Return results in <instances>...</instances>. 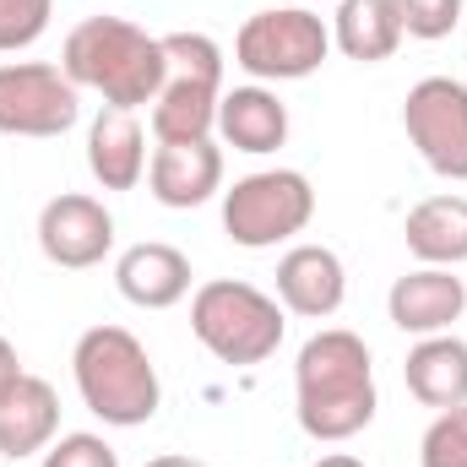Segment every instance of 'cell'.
<instances>
[{
  "label": "cell",
  "instance_id": "1",
  "mask_svg": "<svg viewBox=\"0 0 467 467\" xmlns=\"http://www.w3.org/2000/svg\"><path fill=\"white\" fill-rule=\"evenodd\" d=\"M375 408H380V391H375V364H369L364 337L348 327L316 332L294 364L299 430L321 446H343L375 424Z\"/></svg>",
  "mask_w": 467,
  "mask_h": 467
},
{
  "label": "cell",
  "instance_id": "2",
  "mask_svg": "<svg viewBox=\"0 0 467 467\" xmlns=\"http://www.w3.org/2000/svg\"><path fill=\"white\" fill-rule=\"evenodd\" d=\"M60 71L77 88H93L109 109H141L163 88V38L125 16H88L66 33Z\"/></svg>",
  "mask_w": 467,
  "mask_h": 467
},
{
  "label": "cell",
  "instance_id": "3",
  "mask_svg": "<svg viewBox=\"0 0 467 467\" xmlns=\"http://www.w3.org/2000/svg\"><path fill=\"white\" fill-rule=\"evenodd\" d=\"M71 375H77L88 413H99L115 430H136L163 408L152 353L125 327H88L71 348Z\"/></svg>",
  "mask_w": 467,
  "mask_h": 467
},
{
  "label": "cell",
  "instance_id": "4",
  "mask_svg": "<svg viewBox=\"0 0 467 467\" xmlns=\"http://www.w3.org/2000/svg\"><path fill=\"white\" fill-rule=\"evenodd\" d=\"M191 332L218 364L250 369L283 348V305L244 277H213L191 294Z\"/></svg>",
  "mask_w": 467,
  "mask_h": 467
},
{
  "label": "cell",
  "instance_id": "5",
  "mask_svg": "<svg viewBox=\"0 0 467 467\" xmlns=\"http://www.w3.org/2000/svg\"><path fill=\"white\" fill-rule=\"evenodd\" d=\"M223 104V49L207 33H163V88L152 99L158 141H202L218 130Z\"/></svg>",
  "mask_w": 467,
  "mask_h": 467
},
{
  "label": "cell",
  "instance_id": "6",
  "mask_svg": "<svg viewBox=\"0 0 467 467\" xmlns=\"http://www.w3.org/2000/svg\"><path fill=\"white\" fill-rule=\"evenodd\" d=\"M332 27L310 5H266L234 33V66L255 82H305L327 66Z\"/></svg>",
  "mask_w": 467,
  "mask_h": 467
},
{
  "label": "cell",
  "instance_id": "7",
  "mask_svg": "<svg viewBox=\"0 0 467 467\" xmlns=\"http://www.w3.org/2000/svg\"><path fill=\"white\" fill-rule=\"evenodd\" d=\"M316 191L299 169H255L223 191V229L239 250H272L310 229Z\"/></svg>",
  "mask_w": 467,
  "mask_h": 467
},
{
  "label": "cell",
  "instance_id": "8",
  "mask_svg": "<svg viewBox=\"0 0 467 467\" xmlns=\"http://www.w3.org/2000/svg\"><path fill=\"white\" fill-rule=\"evenodd\" d=\"M77 115H82V99L60 66H44V60L0 66V136L49 141V136H66Z\"/></svg>",
  "mask_w": 467,
  "mask_h": 467
},
{
  "label": "cell",
  "instance_id": "9",
  "mask_svg": "<svg viewBox=\"0 0 467 467\" xmlns=\"http://www.w3.org/2000/svg\"><path fill=\"white\" fill-rule=\"evenodd\" d=\"M402 130L441 180H467V82L424 77L408 88Z\"/></svg>",
  "mask_w": 467,
  "mask_h": 467
},
{
  "label": "cell",
  "instance_id": "10",
  "mask_svg": "<svg viewBox=\"0 0 467 467\" xmlns=\"http://www.w3.org/2000/svg\"><path fill=\"white\" fill-rule=\"evenodd\" d=\"M38 250L66 272H88L115 250V213L99 196L66 191L38 213Z\"/></svg>",
  "mask_w": 467,
  "mask_h": 467
},
{
  "label": "cell",
  "instance_id": "11",
  "mask_svg": "<svg viewBox=\"0 0 467 467\" xmlns=\"http://www.w3.org/2000/svg\"><path fill=\"white\" fill-rule=\"evenodd\" d=\"M147 191L158 207L191 213L223 191V147L213 136L202 141H158L147 158Z\"/></svg>",
  "mask_w": 467,
  "mask_h": 467
},
{
  "label": "cell",
  "instance_id": "12",
  "mask_svg": "<svg viewBox=\"0 0 467 467\" xmlns=\"http://www.w3.org/2000/svg\"><path fill=\"white\" fill-rule=\"evenodd\" d=\"M462 310H467V283L451 266H413L386 294V316L408 337L451 332V321H462Z\"/></svg>",
  "mask_w": 467,
  "mask_h": 467
},
{
  "label": "cell",
  "instance_id": "13",
  "mask_svg": "<svg viewBox=\"0 0 467 467\" xmlns=\"http://www.w3.org/2000/svg\"><path fill=\"white\" fill-rule=\"evenodd\" d=\"M343 299H348V272H343V255L332 244L283 250V261H277V305L288 316L327 321V316L343 310Z\"/></svg>",
  "mask_w": 467,
  "mask_h": 467
},
{
  "label": "cell",
  "instance_id": "14",
  "mask_svg": "<svg viewBox=\"0 0 467 467\" xmlns=\"http://www.w3.org/2000/svg\"><path fill=\"white\" fill-rule=\"evenodd\" d=\"M191 255L163 244V239H141L115 261V288L136 310H169L191 294Z\"/></svg>",
  "mask_w": 467,
  "mask_h": 467
},
{
  "label": "cell",
  "instance_id": "15",
  "mask_svg": "<svg viewBox=\"0 0 467 467\" xmlns=\"http://www.w3.org/2000/svg\"><path fill=\"white\" fill-rule=\"evenodd\" d=\"M60 435V397L44 375H22L5 397H0V457L22 462L49 451V441Z\"/></svg>",
  "mask_w": 467,
  "mask_h": 467
},
{
  "label": "cell",
  "instance_id": "16",
  "mask_svg": "<svg viewBox=\"0 0 467 467\" xmlns=\"http://www.w3.org/2000/svg\"><path fill=\"white\" fill-rule=\"evenodd\" d=\"M88 169L104 191H136L147 180V130L136 125V109H99L88 125Z\"/></svg>",
  "mask_w": 467,
  "mask_h": 467
},
{
  "label": "cell",
  "instance_id": "17",
  "mask_svg": "<svg viewBox=\"0 0 467 467\" xmlns=\"http://www.w3.org/2000/svg\"><path fill=\"white\" fill-rule=\"evenodd\" d=\"M218 136L229 141L234 152H250V158H266L288 141V104L266 88V82H250V88H229L223 104H218Z\"/></svg>",
  "mask_w": 467,
  "mask_h": 467
},
{
  "label": "cell",
  "instance_id": "18",
  "mask_svg": "<svg viewBox=\"0 0 467 467\" xmlns=\"http://www.w3.org/2000/svg\"><path fill=\"white\" fill-rule=\"evenodd\" d=\"M402 380H408V391H413L424 408H435V413L462 408L467 402V343L451 337V332L419 337V343L408 348Z\"/></svg>",
  "mask_w": 467,
  "mask_h": 467
},
{
  "label": "cell",
  "instance_id": "19",
  "mask_svg": "<svg viewBox=\"0 0 467 467\" xmlns=\"http://www.w3.org/2000/svg\"><path fill=\"white\" fill-rule=\"evenodd\" d=\"M408 250L419 255V266H462L467 261V196H424L408 223H402Z\"/></svg>",
  "mask_w": 467,
  "mask_h": 467
},
{
  "label": "cell",
  "instance_id": "20",
  "mask_svg": "<svg viewBox=\"0 0 467 467\" xmlns=\"http://www.w3.org/2000/svg\"><path fill=\"white\" fill-rule=\"evenodd\" d=\"M332 44L358 60V66H380L397 55L402 44V22L391 11V0H337V16H332Z\"/></svg>",
  "mask_w": 467,
  "mask_h": 467
},
{
  "label": "cell",
  "instance_id": "21",
  "mask_svg": "<svg viewBox=\"0 0 467 467\" xmlns=\"http://www.w3.org/2000/svg\"><path fill=\"white\" fill-rule=\"evenodd\" d=\"M419 467H467V402L435 413V424L419 441Z\"/></svg>",
  "mask_w": 467,
  "mask_h": 467
},
{
  "label": "cell",
  "instance_id": "22",
  "mask_svg": "<svg viewBox=\"0 0 467 467\" xmlns=\"http://www.w3.org/2000/svg\"><path fill=\"white\" fill-rule=\"evenodd\" d=\"M391 11L402 22V38H424V44L446 38L457 22H467L462 0H391Z\"/></svg>",
  "mask_w": 467,
  "mask_h": 467
},
{
  "label": "cell",
  "instance_id": "23",
  "mask_svg": "<svg viewBox=\"0 0 467 467\" xmlns=\"http://www.w3.org/2000/svg\"><path fill=\"white\" fill-rule=\"evenodd\" d=\"M55 0H0V55H16L44 38Z\"/></svg>",
  "mask_w": 467,
  "mask_h": 467
},
{
  "label": "cell",
  "instance_id": "24",
  "mask_svg": "<svg viewBox=\"0 0 467 467\" xmlns=\"http://www.w3.org/2000/svg\"><path fill=\"white\" fill-rule=\"evenodd\" d=\"M44 467H119V451L104 441V435H55L49 451H44Z\"/></svg>",
  "mask_w": 467,
  "mask_h": 467
},
{
  "label": "cell",
  "instance_id": "25",
  "mask_svg": "<svg viewBox=\"0 0 467 467\" xmlns=\"http://www.w3.org/2000/svg\"><path fill=\"white\" fill-rule=\"evenodd\" d=\"M22 375H27V369H22V358H16V348H11V343L0 337V397H5V391H11V386L22 380Z\"/></svg>",
  "mask_w": 467,
  "mask_h": 467
},
{
  "label": "cell",
  "instance_id": "26",
  "mask_svg": "<svg viewBox=\"0 0 467 467\" xmlns=\"http://www.w3.org/2000/svg\"><path fill=\"white\" fill-rule=\"evenodd\" d=\"M310 467H364L358 457H348V451H327L321 462H310Z\"/></svg>",
  "mask_w": 467,
  "mask_h": 467
},
{
  "label": "cell",
  "instance_id": "27",
  "mask_svg": "<svg viewBox=\"0 0 467 467\" xmlns=\"http://www.w3.org/2000/svg\"><path fill=\"white\" fill-rule=\"evenodd\" d=\"M147 467H207V462H196V457H152Z\"/></svg>",
  "mask_w": 467,
  "mask_h": 467
}]
</instances>
